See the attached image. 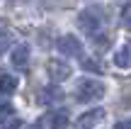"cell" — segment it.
<instances>
[{"label": "cell", "instance_id": "cell-1", "mask_svg": "<svg viewBox=\"0 0 131 129\" xmlns=\"http://www.w3.org/2000/svg\"><path fill=\"white\" fill-rule=\"evenodd\" d=\"M104 95V85L95 78H83L75 88V100L78 102H92V100H100Z\"/></svg>", "mask_w": 131, "mask_h": 129}, {"label": "cell", "instance_id": "cell-2", "mask_svg": "<svg viewBox=\"0 0 131 129\" xmlns=\"http://www.w3.org/2000/svg\"><path fill=\"white\" fill-rule=\"evenodd\" d=\"M78 24H80V29H85L88 34H97L100 27H102V17H100V12L95 7H90V10H83V12L78 15Z\"/></svg>", "mask_w": 131, "mask_h": 129}, {"label": "cell", "instance_id": "cell-3", "mask_svg": "<svg viewBox=\"0 0 131 129\" xmlns=\"http://www.w3.org/2000/svg\"><path fill=\"white\" fill-rule=\"evenodd\" d=\"M46 73H49V78H51L53 83H63V81H68V78H70V66L66 61L53 58V61L46 63Z\"/></svg>", "mask_w": 131, "mask_h": 129}, {"label": "cell", "instance_id": "cell-4", "mask_svg": "<svg viewBox=\"0 0 131 129\" xmlns=\"http://www.w3.org/2000/svg\"><path fill=\"white\" fill-rule=\"evenodd\" d=\"M56 49L63 54V56H80V51H83V44H80L78 37H73V34H66L56 42Z\"/></svg>", "mask_w": 131, "mask_h": 129}, {"label": "cell", "instance_id": "cell-5", "mask_svg": "<svg viewBox=\"0 0 131 129\" xmlns=\"http://www.w3.org/2000/svg\"><path fill=\"white\" fill-rule=\"evenodd\" d=\"M114 63L119 68H131V44H124L122 49L114 51Z\"/></svg>", "mask_w": 131, "mask_h": 129}, {"label": "cell", "instance_id": "cell-6", "mask_svg": "<svg viewBox=\"0 0 131 129\" xmlns=\"http://www.w3.org/2000/svg\"><path fill=\"white\" fill-rule=\"evenodd\" d=\"M10 58H12L15 66H27V61H29V46H27V44H19V46H15L12 54H10Z\"/></svg>", "mask_w": 131, "mask_h": 129}, {"label": "cell", "instance_id": "cell-7", "mask_svg": "<svg viewBox=\"0 0 131 129\" xmlns=\"http://www.w3.org/2000/svg\"><path fill=\"white\" fill-rule=\"evenodd\" d=\"M104 120V110H90L88 115H83L78 120V127H92V124H97V122H102Z\"/></svg>", "mask_w": 131, "mask_h": 129}, {"label": "cell", "instance_id": "cell-8", "mask_svg": "<svg viewBox=\"0 0 131 129\" xmlns=\"http://www.w3.org/2000/svg\"><path fill=\"white\" fill-rule=\"evenodd\" d=\"M15 90H17V78L10 73L0 76V95H12Z\"/></svg>", "mask_w": 131, "mask_h": 129}, {"label": "cell", "instance_id": "cell-9", "mask_svg": "<svg viewBox=\"0 0 131 129\" xmlns=\"http://www.w3.org/2000/svg\"><path fill=\"white\" fill-rule=\"evenodd\" d=\"M49 129H68V115L66 112H51L49 115Z\"/></svg>", "mask_w": 131, "mask_h": 129}, {"label": "cell", "instance_id": "cell-10", "mask_svg": "<svg viewBox=\"0 0 131 129\" xmlns=\"http://www.w3.org/2000/svg\"><path fill=\"white\" fill-rule=\"evenodd\" d=\"M83 68H88V71H95V73H102V66H100L95 58H83Z\"/></svg>", "mask_w": 131, "mask_h": 129}, {"label": "cell", "instance_id": "cell-11", "mask_svg": "<svg viewBox=\"0 0 131 129\" xmlns=\"http://www.w3.org/2000/svg\"><path fill=\"white\" fill-rule=\"evenodd\" d=\"M15 112V107L10 105V102H0V120H5V117H10Z\"/></svg>", "mask_w": 131, "mask_h": 129}, {"label": "cell", "instance_id": "cell-12", "mask_svg": "<svg viewBox=\"0 0 131 129\" xmlns=\"http://www.w3.org/2000/svg\"><path fill=\"white\" fill-rule=\"evenodd\" d=\"M0 129H22V122H19L17 117H12L10 122H3V124H0Z\"/></svg>", "mask_w": 131, "mask_h": 129}, {"label": "cell", "instance_id": "cell-13", "mask_svg": "<svg viewBox=\"0 0 131 129\" xmlns=\"http://www.w3.org/2000/svg\"><path fill=\"white\" fill-rule=\"evenodd\" d=\"M114 129H131V120H122L114 124Z\"/></svg>", "mask_w": 131, "mask_h": 129}, {"label": "cell", "instance_id": "cell-14", "mask_svg": "<svg viewBox=\"0 0 131 129\" xmlns=\"http://www.w3.org/2000/svg\"><path fill=\"white\" fill-rule=\"evenodd\" d=\"M122 19H124V24H126V27L131 29V10H129V12H124V15H122Z\"/></svg>", "mask_w": 131, "mask_h": 129}, {"label": "cell", "instance_id": "cell-15", "mask_svg": "<svg viewBox=\"0 0 131 129\" xmlns=\"http://www.w3.org/2000/svg\"><path fill=\"white\" fill-rule=\"evenodd\" d=\"M27 129H39V127H37V124H32V127H27Z\"/></svg>", "mask_w": 131, "mask_h": 129}, {"label": "cell", "instance_id": "cell-16", "mask_svg": "<svg viewBox=\"0 0 131 129\" xmlns=\"http://www.w3.org/2000/svg\"><path fill=\"white\" fill-rule=\"evenodd\" d=\"M0 34H3V19H0Z\"/></svg>", "mask_w": 131, "mask_h": 129}, {"label": "cell", "instance_id": "cell-17", "mask_svg": "<svg viewBox=\"0 0 131 129\" xmlns=\"http://www.w3.org/2000/svg\"><path fill=\"white\" fill-rule=\"evenodd\" d=\"M78 129H88V127H78Z\"/></svg>", "mask_w": 131, "mask_h": 129}]
</instances>
